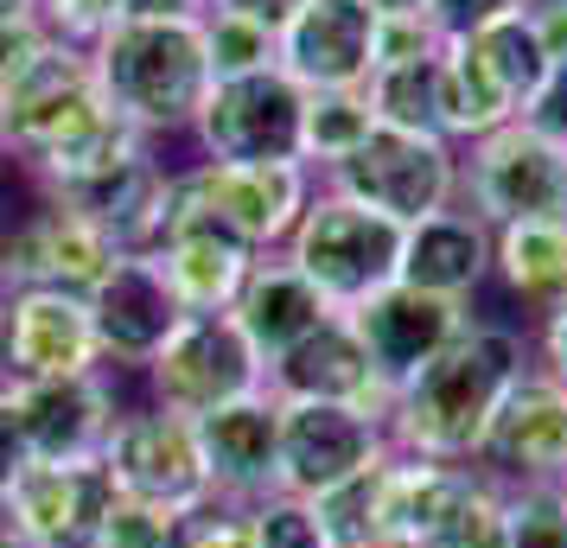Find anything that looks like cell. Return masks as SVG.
Wrapping results in <instances>:
<instances>
[{
    "mask_svg": "<svg viewBox=\"0 0 567 548\" xmlns=\"http://www.w3.org/2000/svg\"><path fill=\"white\" fill-rule=\"evenodd\" d=\"M83 307H90V325H96V344H103V364H128V370H147V358L185 319L179 293L166 288L154 256H115V268L90 288Z\"/></svg>",
    "mask_w": 567,
    "mask_h": 548,
    "instance_id": "22",
    "label": "cell"
},
{
    "mask_svg": "<svg viewBox=\"0 0 567 548\" xmlns=\"http://www.w3.org/2000/svg\"><path fill=\"white\" fill-rule=\"evenodd\" d=\"M344 319L358 325V339H363V351H370V364H377L389 395L402 390L421 364H434L440 351L472 325L465 300H440V293H421L409 281H389L383 293H370Z\"/></svg>",
    "mask_w": 567,
    "mask_h": 548,
    "instance_id": "19",
    "label": "cell"
},
{
    "mask_svg": "<svg viewBox=\"0 0 567 548\" xmlns=\"http://www.w3.org/2000/svg\"><path fill=\"white\" fill-rule=\"evenodd\" d=\"M179 185L192 205L217 217L230 236H243L256 256H281L293 224L307 217L312 192H319V179L300 159H243V166H230V159H179Z\"/></svg>",
    "mask_w": 567,
    "mask_h": 548,
    "instance_id": "6",
    "label": "cell"
},
{
    "mask_svg": "<svg viewBox=\"0 0 567 548\" xmlns=\"http://www.w3.org/2000/svg\"><path fill=\"white\" fill-rule=\"evenodd\" d=\"M205 7H224V13H243V20H256V27H268V32H281L307 0H205Z\"/></svg>",
    "mask_w": 567,
    "mask_h": 548,
    "instance_id": "42",
    "label": "cell"
},
{
    "mask_svg": "<svg viewBox=\"0 0 567 548\" xmlns=\"http://www.w3.org/2000/svg\"><path fill=\"white\" fill-rule=\"evenodd\" d=\"M504 548H567L561 485H511V497H504Z\"/></svg>",
    "mask_w": 567,
    "mask_h": 548,
    "instance_id": "32",
    "label": "cell"
},
{
    "mask_svg": "<svg viewBox=\"0 0 567 548\" xmlns=\"http://www.w3.org/2000/svg\"><path fill=\"white\" fill-rule=\"evenodd\" d=\"M115 478L103 459H32L20 485L0 497V529L27 548H96Z\"/></svg>",
    "mask_w": 567,
    "mask_h": 548,
    "instance_id": "15",
    "label": "cell"
},
{
    "mask_svg": "<svg viewBox=\"0 0 567 548\" xmlns=\"http://www.w3.org/2000/svg\"><path fill=\"white\" fill-rule=\"evenodd\" d=\"M268 395H281V402H344V409L389 415L383 376H377L358 325L344 313H332L319 332H307L287 358L268 364Z\"/></svg>",
    "mask_w": 567,
    "mask_h": 548,
    "instance_id": "23",
    "label": "cell"
},
{
    "mask_svg": "<svg viewBox=\"0 0 567 548\" xmlns=\"http://www.w3.org/2000/svg\"><path fill=\"white\" fill-rule=\"evenodd\" d=\"M363 103L383 128L440 134V52L409 58V64H377L363 83Z\"/></svg>",
    "mask_w": 567,
    "mask_h": 548,
    "instance_id": "29",
    "label": "cell"
},
{
    "mask_svg": "<svg viewBox=\"0 0 567 548\" xmlns=\"http://www.w3.org/2000/svg\"><path fill=\"white\" fill-rule=\"evenodd\" d=\"M103 466L122 497L159 504L173 517H198V510L217 504L205 453H198V427L185 415L154 409V402L147 409H122V421H115V434L103 446Z\"/></svg>",
    "mask_w": 567,
    "mask_h": 548,
    "instance_id": "8",
    "label": "cell"
},
{
    "mask_svg": "<svg viewBox=\"0 0 567 548\" xmlns=\"http://www.w3.org/2000/svg\"><path fill=\"white\" fill-rule=\"evenodd\" d=\"M561 492H567V478H561Z\"/></svg>",
    "mask_w": 567,
    "mask_h": 548,
    "instance_id": "49",
    "label": "cell"
},
{
    "mask_svg": "<svg viewBox=\"0 0 567 548\" xmlns=\"http://www.w3.org/2000/svg\"><path fill=\"white\" fill-rule=\"evenodd\" d=\"M20 20H39V0H0V27H20Z\"/></svg>",
    "mask_w": 567,
    "mask_h": 548,
    "instance_id": "44",
    "label": "cell"
},
{
    "mask_svg": "<svg viewBox=\"0 0 567 548\" xmlns=\"http://www.w3.org/2000/svg\"><path fill=\"white\" fill-rule=\"evenodd\" d=\"M319 185L383 210V217H395L409 230V224H421V217H434V210H446L460 198V154H453L446 134H409V128H383L377 122L370 141L358 154L338 159Z\"/></svg>",
    "mask_w": 567,
    "mask_h": 548,
    "instance_id": "5",
    "label": "cell"
},
{
    "mask_svg": "<svg viewBox=\"0 0 567 548\" xmlns=\"http://www.w3.org/2000/svg\"><path fill=\"white\" fill-rule=\"evenodd\" d=\"M491 275V224L478 210L446 205L434 217L409 224L402 236V281L440 300H472V288Z\"/></svg>",
    "mask_w": 567,
    "mask_h": 548,
    "instance_id": "25",
    "label": "cell"
},
{
    "mask_svg": "<svg viewBox=\"0 0 567 548\" xmlns=\"http://www.w3.org/2000/svg\"><path fill=\"white\" fill-rule=\"evenodd\" d=\"M249 517H256V548H332L319 510L300 497H261Z\"/></svg>",
    "mask_w": 567,
    "mask_h": 548,
    "instance_id": "35",
    "label": "cell"
},
{
    "mask_svg": "<svg viewBox=\"0 0 567 548\" xmlns=\"http://www.w3.org/2000/svg\"><path fill=\"white\" fill-rule=\"evenodd\" d=\"M504 497H511V485H497L491 472L465 466L460 492L440 510V523L427 529L421 548H504Z\"/></svg>",
    "mask_w": 567,
    "mask_h": 548,
    "instance_id": "30",
    "label": "cell"
},
{
    "mask_svg": "<svg viewBox=\"0 0 567 548\" xmlns=\"http://www.w3.org/2000/svg\"><path fill=\"white\" fill-rule=\"evenodd\" d=\"M523 13H529V27H536L548 64H567V0H529Z\"/></svg>",
    "mask_w": 567,
    "mask_h": 548,
    "instance_id": "40",
    "label": "cell"
},
{
    "mask_svg": "<svg viewBox=\"0 0 567 548\" xmlns=\"http://www.w3.org/2000/svg\"><path fill=\"white\" fill-rule=\"evenodd\" d=\"M154 261L166 275V288L179 293L185 313H230V300L243 293V281H249V268L261 256L243 236L224 230L217 217H205L192 205L179 173H173V217H166V236H159Z\"/></svg>",
    "mask_w": 567,
    "mask_h": 548,
    "instance_id": "18",
    "label": "cell"
},
{
    "mask_svg": "<svg viewBox=\"0 0 567 548\" xmlns=\"http://www.w3.org/2000/svg\"><path fill=\"white\" fill-rule=\"evenodd\" d=\"M0 548H27V542H20V536H7V529H0Z\"/></svg>",
    "mask_w": 567,
    "mask_h": 548,
    "instance_id": "46",
    "label": "cell"
},
{
    "mask_svg": "<svg viewBox=\"0 0 567 548\" xmlns=\"http://www.w3.org/2000/svg\"><path fill=\"white\" fill-rule=\"evenodd\" d=\"M39 39H45V27H39V20L0 27V90H7V77H13V71H20L32 52H39Z\"/></svg>",
    "mask_w": 567,
    "mask_h": 548,
    "instance_id": "41",
    "label": "cell"
},
{
    "mask_svg": "<svg viewBox=\"0 0 567 548\" xmlns=\"http://www.w3.org/2000/svg\"><path fill=\"white\" fill-rule=\"evenodd\" d=\"M478 472L497 485H561L567 478V383H555L542 364L523 370V383L504 395L478 446Z\"/></svg>",
    "mask_w": 567,
    "mask_h": 548,
    "instance_id": "16",
    "label": "cell"
},
{
    "mask_svg": "<svg viewBox=\"0 0 567 548\" xmlns=\"http://www.w3.org/2000/svg\"><path fill=\"white\" fill-rule=\"evenodd\" d=\"M134 147H147V141L109 108L83 45L39 39V52L0 90V154H7V166L27 173L32 192L71 185Z\"/></svg>",
    "mask_w": 567,
    "mask_h": 548,
    "instance_id": "1",
    "label": "cell"
},
{
    "mask_svg": "<svg viewBox=\"0 0 567 548\" xmlns=\"http://www.w3.org/2000/svg\"><path fill=\"white\" fill-rule=\"evenodd\" d=\"M13 409H20L32 459H103L109 434H115V421H122L109 364L78 370V376L20 383V390H13Z\"/></svg>",
    "mask_w": 567,
    "mask_h": 548,
    "instance_id": "21",
    "label": "cell"
},
{
    "mask_svg": "<svg viewBox=\"0 0 567 548\" xmlns=\"http://www.w3.org/2000/svg\"><path fill=\"white\" fill-rule=\"evenodd\" d=\"M205 58H210V83L268 71V64H275V32L256 27V20H243V13L205 7Z\"/></svg>",
    "mask_w": 567,
    "mask_h": 548,
    "instance_id": "31",
    "label": "cell"
},
{
    "mask_svg": "<svg viewBox=\"0 0 567 548\" xmlns=\"http://www.w3.org/2000/svg\"><path fill=\"white\" fill-rule=\"evenodd\" d=\"M32 466L27 427H20V409H13V390H0V497L20 485V472Z\"/></svg>",
    "mask_w": 567,
    "mask_h": 548,
    "instance_id": "39",
    "label": "cell"
},
{
    "mask_svg": "<svg viewBox=\"0 0 567 548\" xmlns=\"http://www.w3.org/2000/svg\"><path fill=\"white\" fill-rule=\"evenodd\" d=\"M300 108H307V90L281 64L249 71V77H217L192 115L185 141L198 147V159H230V166L300 159Z\"/></svg>",
    "mask_w": 567,
    "mask_h": 548,
    "instance_id": "9",
    "label": "cell"
},
{
    "mask_svg": "<svg viewBox=\"0 0 567 548\" xmlns=\"http://www.w3.org/2000/svg\"><path fill=\"white\" fill-rule=\"evenodd\" d=\"M358 548H395V542H358Z\"/></svg>",
    "mask_w": 567,
    "mask_h": 548,
    "instance_id": "47",
    "label": "cell"
},
{
    "mask_svg": "<svg viewBox=\"0 0 567 548\" xmlns=\"http://www.w3.org/2000/svg\"><path fill=\"white\" fill-rule=\"evenodd\" d=\"M529 0H427L421 13L434 20L440 39H465V32L491 27V20H504V13H523Z\"/></svg>",
    "mask_w": 567,
    "mask_h": 548,
    "instance_id": "37",
    "label": "cell"
},
{
    "mask_svg": "<svg viewBox=\"0 0 567 548\" xmlns=\"http://www.w3.org/2000/svg\"><path fill=\"white\" fill-rule=\"evenodd\" d=\"M96 83L109 108L141 141H185L198 103L210 96V58H205V7L198 0H159L141 7L122 27H109L90 45Z\"/></svg>",
    "mask_w": 567,
    "mask_h": 548,
    "instance_id": "3",
    "label": "cell"
},
{
    "mask_svg": "<svg viewBox=\"0 0 567 548\" xmlns=\"http://www.w3.org/2000/svg\"><path fill=\"white\" fill-rule=\"evenodd\" d=\"M230 319H236V332L249 339V351L261 358V370H268L275 358H287L293 344L307 339V332H319L332 319V307H326V293L312 288L287 256H261L249 268L243 293L230 300Z\"/></svg>",
    "mask_w": 567,
    "mask_h": 548,
    "instance_id": "24",
    "label": "cell"
},
{
    "mask_svg": "<svg viewBox=\"0 0 567 548\" xmlns=\"http://www.w3.org/2000/svg\"><path fill=\"white\" fill-rule=\"evenodd\" d=\"M383 453H389L383 415L344 409V402H281V485H275V497L319 504L326 492L370 472Z\"/></svg>",
    "mask_w": 567,
    "mask_h": 548,
    "instance_id": "12",
    "label": "cell"
},
{
    "mask_svg": "<svg viewBox=\"0 0 567 548\" xmlns=\"http://www.w3.org/2000/svg\"><path fill=\"white\" fill-rule=\"evenodd\" d=\"M103 370V344L90 325V307L58 288H13L0 293V390Z\"/></svg>",
    "mask_w": 567,
    "mask_h": 548,
    "instance_id": "14",
    "label": "cell"
},
{
    "mask_svg": "<svg viewBox=\"0 0 567 548\" xmlns=\"http://www.w3.org/2000/svg\"><path fill=\"white\" fill-rule=\"evenodd\" d=\"M0 179H7V154H0Z\"/></svg>",
    "mask_w": 567,
    "mask_h": 548,
    "instance_id": "48",
    "label": "cell"
},
{
    "mask_svg": "<svg viewBox=\"0 0 567 548\" xmlns=\"http://www.w3.org/2000/svg\"><path fill=\"white\" fill-rule=\"evenodd\" d=\"M370 7H377V13H421L427 0H370Z\"/></svg>",
    "mask_w": 567,
    "mask_h": 548,
    "instance_id": "45",
    "label": "cell"
},
{
    "mask_svg": "<svg viewBox=\"0 0 567 548\" xmlns=\"http://www.w3.org/2000/svg\"><path fill=\"white\" fill-rule=\"evenodd\" d=\"M402 236L409 230L395 217L344 198L332 185H319L281 256L326 293L332 313H351L370 293H383L389 281H402Z\"/></svg>",
    "mask_w": 567,
    "mask_h": 548,
    "instance_id": "4",
    "label": "cell"
},
{
    "mask_svg": "<svg viewBox=\"0 0 567 548\" xmlns=\"http://www.w3.org/2000/svg\"><path fill=\"white\" fill-rule=\"evenodd\" d=\"M198 7H205V0H198Z\"/></svg>",
    "mask_w": 567,
    "mask_h": 548,
    "instance_id": "50",
    "label": "cell"
},
{
    "mask_svg": "<svg viewBox=\"0 0 567 548\" xmlns=\"http://www.w3.org/2000/svg\"><path fill=\"white\" fill-rule=\"evenodd\" d=\"M460 192L472 198L465 210H478L491 230L523 217H567V147L529 122H504L472 141V159H460Z\"/></svg>",
    "mask_w": 567,
    "mask_h": 548,
    "instance_id": "10",
    "label": "cell"
},
{
    "mask_svg": "<svg viewBox=\"0 0 567 548\" xmlns=\"http://www.w3.org/2000/svg\"><path fill=\"white\" fill-rule=\"evenodd\" d=\"M147 390H154V409L198 421L224 402L268 390V370L249 351V339L236 332L230 313H185L173 325V339L147 358Z\"/></svg>",
    "mask_w": 567,
    "mask_h": 548,
    "instance_id": "7",
    "label": "cell"
},
{
    "mask_svg": "<svg viewBox=\"0 0 567 548\" xmlns=\"http://www.w3.org/2000/svg\"><path fill=\"white\" fill-rule=\"evenodd\" d=\"M377 20L370 0H307L275 32V64L300 90H363L377 71Z\"/></svg>",
    "mask_w": 567,
    "mask_h": 548,
    "instance_id": "17",
    "label": "cell"
},
{
    "mask_svg": "<svg viewBox=\"0 0 567 548\" xmlns=\"http://www.w3.org/2000/svg\"><path fill=\"white\" fill-rule=\"evenodd\" d=\"M377 128V115L363 103V90H307L300 108V166L312 179H326L344 154H358Z\"/></svg>",
    "mask_w": 567,
    "mask_h": 548,
    "instance_id": "27",
    "label": "cell"
},
{
    "mask_svg": "<svg viewBox=\"0 0 567 548\" xmlns=\"http://www.w3.org/2000/svg\"><path fill=\"white\" fill-rule=\"evenodd\" d=\"M109 268H115V242L90 217H78L71 205H58L45 192H32V205L0 224V293L58 288L90 300V288Z\"/></svg>",
    "mask_w": 567,
    "mask_h": 548,
    "instance_id": "11",
    "label": "cell"
},
{
    "mask_svg": "<svg viewBox=\"0 0 567 548\" xmlns=\"http://www.w3.org/2000/svg\"><path fill=\"white\" fill-rule=\"evenodd\" d=\"M542 370L555 383H567V300L548 307V319H542Z\"/></svg>",
    "mask_w": 567,
    "mask_h": 548,
    "instance_id": "43",
    "label": "cell"
},
{
    "mask_svg": "<svg viewBox=\"0 0 567 548\" xmlns=\"http://www.w3.org/2000/svg\"><path fill=\"white\" fill-rule=\"evenodd\" d=\"M256 510V504H249ZM243 504H224V510H198V517L179 523V548H256V517Z\"/></svg>",
    "mask_w": 567,
    "mask_h": 548,
    "instance_id": "36",
    "label": "cell"
},
{
    "mask_svg": "<svg viewBox=\"0 0 567 548\" xmlns=\"http://www.w3.org/2000/svg\"><path fill=\"white\" fill-rule=\"evenodd\" d=\"M465 45H472V58L485 64L491 77L504 83V96L516 103V115L536 103V90L548 83V52H542L529 13H504V20H491V27L465 32Z\"/></svg>",
    "mask_w": 567,
    "mask_h": 548,
    "instance_id": "28",
    "label": "cell"
},
{
    "mask_svg": "<svg viewBox=\"0 0 567 548\" xmlns=\"http://www.w3.org/2000/svg\"><path fill=\"white\" fill-rule=\"evenodd\" d=\"M198 427V453H205L210 492L224 504H261L281 485V402L268 390L243 395V402H224L210 415L192 421Z\"/></svg>",
    "mask_w": 567,
    "mask_h": 548,
    "instance_id": "20",
    "label": "cell"
},
{
    "mask_svg": "<svg viewBox=\"0 0 567 548\" xmlns=\"http://www.w3.org/2000/svg\"><path fill=\"white\" fill-rule=\"evenodd\" d=\"M141 7H159V0H39V27L45 39H64V45H96L109 27H122Z\"/></svg>",
    "mask_w": 567,
    "mask_h": 548,
    "instance_id": "33",
    "label": "cell"
},
{
    "mask_svg": "<svg viewBox=\"0 0 567 548\" xmlns=\"http://www.w3.org/2000/svg\"><path fill=\"white\" fill-rule=\"evenodd\" d=\"M491 268L504 288L523 293L529 307H561L567 300V217H523L491 230Z\"/></svg>",
    "mask_w": 567,
    "mask_h": 548,
    "instance_id": "26",
    "label": "cell"
},
{
    "mask_svg": "<svg viewBox=\"0 0 567 548\" xmlns=\"http://www.w3.org/2000/svg\"><path fill=\"white\" fill-rule=\"evenodd\" d=\"M523 370H529L523 332L472 319L434 364H421L402 390L389 395V415H383L389 446L409 453V459L472 466L497 409H504V395L523 383Z\"/></svg>",
    "mask_w": 567,
    "mask_h": 548,
    "instance_id": "2",
    "label": "cell"
},
{
    "mask_svg": "<svg viewBox=\"0 0 567 548\" xmlns=\"http://www.w3.org/2000/svg\"><path fill=\"white\" fill-rule=\"evenodd\" d=\"M173 173H179V159H166L147 141V147H134V154L83 173V179L52 185L45 198L90 217L115 242V256H154L159 236H166V217H173Z\"/></svg>",
    "mask_w": 567,
    "mask_h": 548,
    "instance_id": "13",
    "label": "cell"
},
{
    "mask_svg": "<svg viewBox=\"0 0 567 548\" xmlns=\"http://www.w3.org/2000/svg\"><path fill=\"white\" fill-rule=\"evenodd\" d=\"M179 523L185 517L159 510V504H141V497L115 492L103 529H96V548H179Z\"/></svg>",
    "mask_w": 567,
    "mask_h": 548,
    "instance_id": "34",
    "label": "cell"
},
{
    "mask_svg": "<svg viewBox=\"0 0 567 548\" xmlns=\"http://www.w3.org/2000/svg\"><path fill=\"white\" fill-rule=\"evenodd\" d=\"M523 122L567 147V64H548V83L536 90V103L523 108Z\"/></svg>",
    "mask_w": 567,
    "mask_h": 548,
    "instance_id": "38",
    "label": "cell"
}]
</instances>
